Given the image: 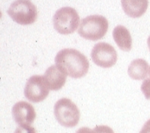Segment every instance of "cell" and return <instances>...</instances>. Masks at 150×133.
<instances>
[{
	"label": "cell",
	"mask_w": 150,
	"mask_h": 133,
	"mask_svg": "<svg viewBox=\"0 0 150 133\" xmlns=\"http://www.w3.org/2000/svg\"><path fill=\"white\" fill-rule=\"evenodd\" d=\"M52 22L58 33L68 35L73 33L77 29L80 23V17L77 11L73 8L63 7L55 13Z\"/></svg>",
	"instance_id": "5b68a950"
},
{
	"label": "cell",
	"mask_w": 150,
	"mask_h": 133,
	"mask_svg": "<svg viewBox=\"0 0 150 133\" xmlns=\"http://www.w3.org/2000/svg\"><path fill=\"white\" fill-rule=\"evenodd\" d=\"M141 91L147 100H150V78L146 79L141 85Z\"/></svg>",
	"instance_id": "4fadbf2b"
},
{
	"label": "cell",
	"mask_w": 150,
	"mask_h": 133,
	"mask_svg": "<svg viewBox=\"0 0 150 133\" xmlns=\"http://www.w3.org/2000/svg\"><path fill=\"white\" fill-rule=\"evenodd\" d=\"M91 58L99 67L109 68L116 64L117 54L113 46L106 42H102L96 44L93 48Z\"/></svg>",
	"instance_id": "52a82bcc"
},
{
	"label": "cell",
	"mask_w": 150,
	"mask_h": 133,
	"mask_svg": "<svg viewBox=\"0 0 150 133\" xmlns=\"http://www.w3.org/2000/svg\"><path fill=\"white\" fill-rule=\"evenodd\" d=\"M7 12L14 21L21 25L33 24L37 18V7L30 0H15Z\"/></svg>",
	"instance_id": "277c9868"
},
{
	"label": "cell",
	"mask_w": 150,
	"mask_h": 133,
	"mask_svg": "<svg viewBox=\"0 0 150 133\" xmlns=\"http://www.w3.org/2000/svg\"><path fill=\"white\" fill-rule=\"evenodd\" d=\"M108 29V22L102 15H90L83 18L80 24L78 33L88 40L96 41L103 38Z\"/></svg>",
	"instance_id": "7a4b0ae2"
},
{
	"label": "cell",
	"mask_w": 150,
	"mask_h": 133,
	"mask_svg": "<svg viewBox=\"0 0 150 133\" xmlns=\"http://www.w3.org/2000/svg\"><path fill=\"white\" fill-rule=\"evenodd\" d=\"M121 6L127 15L133 18H139L146 11L148 0H121Z\"/></svg>",
	"instance_id": "30bf717a"
},
{
	"label": "cell",
	"mask_w": 150,
	"mask_h": 133,
	"mask_svg": "<svg viewBox=\"0 0 150 133\" xmlns=\"http://www.w3.org/2000/svg\"><path fill=\"white\" fill-rule=\"evenodd\" d=\"M147 44H148V47H149V49L150 51V36L149 37L148 39H147Z\"/></svg>",
	"instance_id": "ac0fdd59"
},
{
	"label": "cell",
	"mask_w": 150,
	"mask_h": 133,
	"mask_svg": "<svg viewBox=\"0 0 150 133\" xmlns=\"http://www.w3.org/2000/svg\"><path fill=\"white\" fill-rule=\"evenodd\" d=\"M50 90L43 76L34 75L30 77L26 83L24 95L30 101L39 103L46 99Z\"/></svg>",
	"instance_id": "8992f818"
},
{
	"label": "cell",
	"mask_w": 150,
	"mask_h": 133,
	"mask_svg": "<svg viewBox=\"0 0 150 133\" xmlns=\"http://www.w3.org/2000/svg\"><path fill=\"white\" fill-rule=\"evenodd\" d=\"M149 74L150 76V67H149Z\"/></svg>",
	"instance_id": "d6986e66"
},
{
	"label": "cell",
	"mask_w": 150,
	"mask_h": 133,
	"mask_svg": "<svg viewBox=\"0 0 150 133\" xmlns=\"http://www.w3.org/2000/svg\"><path fill=\"white\" fill-rule=\"evenodd\" d=\"M112 37L120 49L125 51H130L132 49L131 35L125 26L115 27L112 32Z\"/></svg>",
	"instance_id": "8fae6325"
},
{
	"label": "cell",
	"mask_w": 150,
	"mask_h": 133,
	"mask_svg": "<svg viewBox=\"0 0 150 133\" xmlns=\"http://www.w3.org/2000/svg\"><path fill=\"white\" fill-rule=\"evenodd\" d=\"M128 75L133 80H142L146 77L149 73V64L144 59H136L128 67Z\"/></svg>",
	"instance_id": "7c38bea8"
},
{
	"label": "cell",
	"mask_w": 150,
	"mask_h": 133,
	"mask_svg": "<svg viewBox=\"0 0 150 133\" xmlns=\"http://www.w3.org/2000/svg\"><path fill=\"white\" fill-rule=\"evenodd\" d=\"M139 133H150V119L143 125Z\"/></svg>",
	"instance_id": "2e32d148"
},
{
	"label": "cell",
	"mask_w": 150,
	"mask_h": 133,
	"mask_svg": "<svg viewBox=\"0 0 150 133\" xmlns=\"http://www.w3.org/2000/svg\"><path fill=\"white\" fill-rule=\"evenodd\" d=\"M14 120L20 126L31 125L36 119V111L33 106L27 101H18L12 108Z\"/></svg>",
	"instance_id": "ba28073f"
},
{
	"label": "cell",
	"mask_w": 150,
	"mask_h": 133,
	"mask_svg": "<svg viewBox=\"0 0 150 133\" xmlns=\"http://www.w3.org/2000/svg\"><path fill=\"white\" fill-rule=\"evenodd\" d=\"M54 115L60 125L64 127L73 128L80 120V110L77 106L69 99H59L54 106Z\"/></svg>",
	"instance_id": "3957f363"
},
{
	"label": "cell",
	"mask_w": 150,
	"mask_h": 133,
	"mask_svg": "<svg viewBox=\"0 0 150 133\" xmlns=\"http://www.w3.org/2000/svg\"><path fill=\"white\" fill-rule=\"evenodd\" d=\"M76 133H94L93 129H91L88 127H81L80 128Z\"/></svg>",
	"instance_id": "e0dca14e"
},
{
	"label": "cell",
	"mask_w": 150,
	"mask_h": 133,
	"mask_svg": "<svg viewBox=\"0 0 150 133\" xmlns=\"http://www.w3.org/2000/svg\"><path fill=\"white\" fill-rule=\"evenodd\" d=\"M15 133H37V131L30 125H23L17 128Z\"/></svg>",
	"instance_id": "5bb4252c"
},
{
	"label": "cell",
	"mask_w": 150,
	"mask_h": 133,
	"mask_svg": "<svg viewBox=\"0 0 150 133\" xmlns=\"http://www.w3.org/2000/svg\"><path fill=\"white\" fill-rule=\"evenodd\" d=\"M55 65L64 74L74 79L84 77L88 73L90 63L86 57L74 49H64L57 53Z\"/></svg>",
	"instance_id": "6da1fadb"
},
{
	"label": "cell",
	"mask_w": 150,
	"mask_h": 133,
	"mask_svg": "<svg viewBox=\"0 0 150 133\" xmlns=\"http://www.w3.org/2000/svg\"><path fill=\"white\" fill-rule=\"evenodd\" d=\"M66 76L56 65H52L44 73V78L52 91H58L64 86L66 82Z\"/></svg>",
	"instance_id": "9c48e42d"
},
{
	"label": "cell",
	"mask_w": 150,
	"mask_h": 133,
	"mask_svg": "<svg viewBox=\"0 0 150 133\" xmlns=\"http://www.w3.org/2000/svg\"><path fill=\"white\" fill-rule=\"evenodd\" d=\"M94 133H114L112 128L108 126H98L93 129Z\"/></svg>",
	"instance_id": "9a60e30c"
}]
</instances>
